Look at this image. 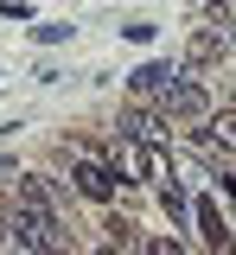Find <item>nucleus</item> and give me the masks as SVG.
I'll use <instances>...</instances> for the list:
<instances>
[{
  "instance_id": "1",
  "label": "nucleus",
  "mask_w": 236,
  "mask_h": 255,
  "mask_svg": "<svg viewBox=\"0 0 236 255\" xmlns=\"http://www.w3.org/2000/svg\"><path fill=\"white\" fill-rule=\"evenodd\" d=\"M109 172H115L121 185H134V179H147V185H172V159H166L160 140H115Z\"/></svg>"
},
{
  "instance_id": "2",
  "label": "nucleus",
  "mask_w": 236,
  "mask_h": 255,
  "mask_svg": "<svg viewBox=\"0 0 236 255\" xmlns=\"http://www.w3.org/2000/svg\"><path fill=\"white\" fill-rule=\"evenodd\" d=\"M6 236L19 243L26 255H58L64 249V230H58V211H19L6 223Z\"/></svg>"
},
{
  "instance_id": "3",
  "label": "nucleus",
  "mask_w": 236,
  "mask_h": 255,
  "mask_svg": "<svg viewBox=\"0 0 236 255\" xmlns=\"http://www.w3.org/2000/svg\"><path fill=\"white\" fill-rule=\"evenodd\" d=\"M70 159H77V191H83L90 204H109V198H115V172H109V159H102L90 140H70Z\"/></svg>"
},
{
  "instance_id": "4",
  "label": "nucleus",
  "mask_w": 236,
  "mask_h": 255,
  "mask_svg": "<svg viewBox=\"0 0 236 255\" xmlns=\"http://www.w3.org/2000/svg\"><path fill=\"white\" fill-rule=\"evenodd\" d=\"M160 109L179 115V122H204V115H211V96H204L198 83H179V77H172L166 90H160Z\"/></svg>"
},
{
  "instance_id": "5",
  "label": "nucleus",
  "mask_w": 236,
  "mask_h": 255,
  "mask_svg": "<svg viewBox=\"0 0 236 255\" xmlns=\"http://www.w3.org/2000/svg\"><path fill=\"white\" fill-rule=\"evenodd\" d=\"M13 185H19V211H58V198H51V185L38 172H19Z\"/></svg>"
},
{
  "instance_id": "6",
  "label": "nucleus",
  "mask_w": 236,
  "mask_h": 255,
  "mask_svg": "<svg viewBox=\"0 0 236 255\" xmlns=\"http://www.w3.org/2000/svg\"><path fill=\"white\" fill-rule=\"evenodd\" d=\"M204 140H211V147H224V153H236V109H217V115H204Z\"/></svg>"
},
{
  "instance_id": "7",
  "label": "nucleus",
  "mask_w": 236,
  "mask_h": 255,
  "mask_svg": "<svg viewBox=\"0 0 236 255\" xmlns=\"http://www.w3.org/2000/svg\"><path fill=\"white\" fill-rule=\"evenodd\" d=\"M172 77H179L172 64H140V70H134V77H128V83H134L140 96H160V90H166V83H172Z\"/></svg>"
},
{
  "instance_id": "8",
  "label": "nucleus",
  "mask_w": 236,
  "mask_h": 255,
  "mask_svg": "<svg viewBox=\"0 0 236 255\" xmlns=\"http://www.w3.org/2000/svg\"><path fill=\"white\" fill-rule=\"evenodd\" d=\"M198 230L211 236V249H217V255H230V230H224V217H217V204H211V198L198 204Z\"/></svg>"
},
{
  "instance_id": "9",
  "label": "nucleus",
  "mask_w": 236,
  "mask_h": 255,
  "mask_svg": "<svg viewBox=\"0 0 236 255\" xmlns=\"http://www.w3.org/2000/svg\"><path fill=\"white\" fill-rule=\"evenodd\" d=\"M121 134H128V140H160V115H147V109H128V115H121Z\"/></svg>"
},
{
  "instance_id": "10",
  "label": "nucleus",
  "mask_w": 236,
  "mask_h": 255,
  "mask_svg": "<svg viewBox=\"0 0 236 255\" xmlns=\"http://www.w3.org/2000/svg\"><path fill=\"white\" fill-rule=\"evenodd\" d=\"M217 58H224V26H204L192 38V64H217Z\"/></svg>"
},
{
  "instance_id": "11",
  "label": "nucleus",
  "mask_w": 236,
  "mask_h": 255,
  "mask_svg": "<svg viewBox=\"0 0 236 255\" xmlns=\"http://www.w3.org/2000/svg\"><path fill=\"white\" fill-rule=\"evenodd\" d=\"M147 255H185V249H179L172 236H153V243H147Z\"/></svg>"
},
{
  "instance_id": "12",
  "label": "nucleus",
  "mask_w": 236,
  "mask_h": 255,
  "mask_svg": "<svg viewBox=\"0 0 236 255\" xmlns=\"http://www.w3.org/2000/svg\"><path fill=\"white\" fill-rule=\"evenodd\" d=\"M96 255H121V243H115V236H109V243H102V249H96Z\"/></svg>"
},
{
  "instance_id": "13",
  "label": "nucleus",
  "mask_w": 236,
  "mask_h": 255,
  "mask_svg": "<svg viewBox=\"0 0 236 255\" xmlns=\"http://www.w3.org/2000/svg\"><path fill=\"white\" fill-rule=\"evenodd\" d=\"M0 243H6V217H0Z\"/></svg>"
},
{
  "instance_id": "14",
  "label": "nucleus",
  "mask_w": 236,
  "mask_h": 255,
  "mask_svg": "<svg viewBox=\"0 0 236 255\" xmlns=\"http://www.w3.org/2000/svg\"><path fill=\"white\" fill-rule=\"evenodd\" d=\"M0 179H6V159H0Z\"/></svg>"
}]
</instances>
